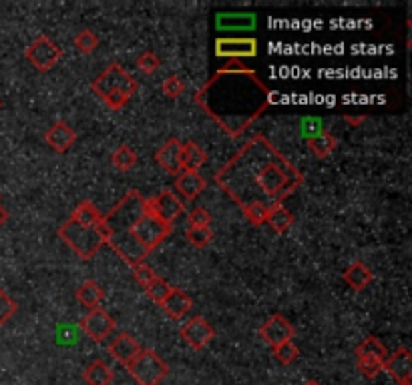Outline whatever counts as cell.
Listing matches in <instances>:
<instances>
[{
	"label": "cell",
	"instance_id": "5bb4252c",
	"mask_svg": "<svg viewBox=\"0 0 412 385\" xmlns=\"http://www.w3.org/2000/svg\"><path fill=\"white\" fill-rule=\"evenodd\" d=\"M45 141L56 153H67L68 149L75 144V141H77V132L73 131L67 122L58 121L46 131Z\"/></svg>",
	"mask_w": 412,
	"mask_h": 385
},
{
	"label": "cell",
	"instance_id": "7bdbcfd3",
	"mask_svg": "<svg viewBox=\"0 0 412 385\" xmlns=\"http://www.w3.org/2000/svg\"><path fill=\"white\" fill-rule=\"evenodd\" d=\"M0 109H2V100H0Z\"/></svg>",
	"mask_w": 412,
	"mask_h": 385
},
{
	"label": "cell",
	"instance_id": "83f0119b",
	"mask_svg": "<svg viewBox=\"0 0 412 385\" xmlns=\"http://www.w3.org/2000/svg\"><path fill=\"white\" fill-rule=\"evenodd\" d=\"M111 163L117 167L119 171H129V169H133L135 163H137V154H135V151L129 144H121V147H117L115 153L111 154Z\"/></svg>",
	"mask_w": 412,
	"mask_h": 385
},
{
	"label": "cell",
	"instance_id": "1f68e13d",
	"mask_svg": "<svg viewBox=\"0 0 412 385\" xmlns=\"http://www.w3.org/2000/svg\"><path fill=\"white\" fill-rule=\"evenodd\" d=\"M274 355H276V359H278L279 364L290 365L298 359L300 349H298V345H296L294 342H288V343H282L279 347H276V349H274Z\"/></svg>",
	"mask_w": 412,
	"mask_h": 385
},
{
	"label": "cell",
	"instance_id": "603a6c76",
	"mask_svg": "<svg viewBox=\"0 0 412 385\" xmlns=\"http://www.w3.org/2000/svg\"><path fill=\"white\" fill-rule=\"evenodd\" d=\"M344 281L354 291H362L372 281V271L364 263H352L344 271Z\"/></svg>",
	"mask_w": 412,
	"mask_h": 385
},
{
	"label": "cell",
	"instance_id": "4316f807",
	"mask_svg": "<svg viewBox=\"0 0 412 385\" xmlns=\"http://www.w3.org/2000/svg\"><path fill=\"white\" fill-rule=\"evenodd\" d=\"M308 143H310V149L316 157H328L336 149V139L328 131H322L320 135H314V137H308Z\"/></svg>",
	"mask_w": 412,
	"mask_h": 385
},
{
	"label": "cell",
	"instance_id": "9c48e42d",
	"mask_svg": "<svg viewBox=\"0 0 412 385\" xmlns=\"http://www.w3.org/2000/svg\"><path fill=\"white\" fill-rule=\"evenodd\" d=\"M259 337L264 339V342L269 345V347H279L282 343H288L292 342V337H294V325H292L290 321L286 320L284 315H272V317H267L264 323H262V327H259Z\"/></svg>",
	"mask_w": 412,
	"mask_h": 385
},
{
	"label": "cell",
	"instance_id": "8992f818",
	"mask_svg": "<svg viewBox=\"0 0 412 385\" xmlns=\"http://www.w3.org/2000/svg\"><path fill=\"white\" fill-rule=\"evenodd\" d=\"M127 371L139 385H159L168 377L169 367L155 352L141 349V353L127 365Z\"/></svg>",
	"mask_w": 412,
	"mask_h": 385
},
{
	"label": "cell",
	"instance_id": "3957f363",
	"mask_svg": "<svg viewBox=\"0 0 412 385\" xmlns=\"http://www.w3.org/2000/svg\"><path fill=\"white\" fill-rule=\"evenodd\" d=\"M101 233L123 261L131 265L143 263L147 255L171 233V227L159 221L149 207V201L137 191H129L113 207L103 221Z\"/></svg>",
	"mask_w": 412,
	"mask_h": 385
},
{
	"label": "cell",
	"instance_id": "836d02e7",
	"mask_svg": "<svg viewBox=\"0 0 412 385\" xmlns=\"http://www.w3.org/2000/svg\"><path fill=\"white\" fill-rule=\"evenodd\" d=\"M16 313V301L4 293V289H0V327L11 320L12 315Z\"/></svg>",
	"mask_w": 412,
	"mask_h": 385
},
{
	"label": "cell",
	"instance_id": "f1b7e54d",
	"mask_svg": "<svg viewBox=\"0 0 412 385\" xmlns=\"http://www.w3.org/2000/svg\"><path fill=\"white\" fill-rule=\"evenodd\" d=\"M143 289H145V293L149 295V299H151V301H155L157 305H161V303H163V299L169 295L171 285H169L165 279H161V277L155 275L153 279H151V281H149V283H147L145 287H143Z\"/></svg>",
	"mask_w": 412,
	"mask_h": 385
},
{
	"label": "cell",
	"instance_id": "ab89813d",
	"mask_svg": "<svg viewBox=\"0 0 412 385\" xmlns=\"http://www.w3.org/2000/svg\"><path fill=\"white\" fill-rule=\"evenodd\" d=\"M220 70H222V73H245V70H249V66H245L242 60H230V63L222 66Z\"/></svg>",
	"mask_w": 412,
	"mask_h": 385
},
{
	"label": "cell",
	"instance_id": "e575fe53",
	"mask_svg": "<svg viewBox=\"0 0 412 385\" xmlns=\"http://www.w3.org/2000/svg\"><path fill=\"white\" fill-rule=\"evenodd\" d=\"M382 367H384V364L378 362V359H368V357H360L358 359V369L368 379H374L382 371Z\"/></svg>",
	"mask_w": 412,
	"mask_h": 385
},
{
	"label": "cell",
	"instance_id": "ee69618b",
	"mask_svg": "<svg viewBox=\"0 0 412 385\" xmlns=\"http://www.w3.org/2000/svg\"><path fill=\"white\" fill-rule=\"evenodd\" d=\"M401 385H412V384H401Z\"/></svg>",
	"mask_w": 412,
	"mask_h": 385
},
{
	"label": "cell",
	"instance_id": "ffe728a7",
	"mask_svg": "<svg viewBox=\"0 0 412 385\" xmlns=\"http://www.w3.org/2000/svg\"><path fill=\"white\" fill-rule=\"evenodd\" d=\"M205 161H207V154L200 144L193 143V141L181 143V171L197 173L201 167L205 165Z\"/></svg>",
	"mask_w": 412,
	"mask_h": 385
},
{
	"label": "cell",
	"instance_id": "277c9868",
	"mask_svg": "<svg viewBox=\"0 0 412 385\" xmlns=\"http://www.w3.org/2000/svg\"><path fill=\"white\" fill-rule=\"evenodd\" d=\"M103 221V219H101ZM58 237L67 243L68 247L81 257L91 259L105 245V237L101 233V227H81L78 223L68 219L65 225L58 227Z\"/></svg>",
	"mask_w": 412,
	"mask_h": 385
},
{
	"label": "cell",
	"instance_id": "d6986e66",
	"mask_svg": "<svg viewBox=\"0 0 412 385\" xmlns=\"http://www.w3.org/2000/svg\"><path fill=\"white\" fill-rule=\"evenodd\" d=\"M257 24L256 14L237 12V14H217L215 26L220 31H254Z\"/></svg>",
	"mask_w": 412,
	"mask_h": 385
},
{
	"label": "cell",
	"instance_id": "74e56055",
	"mask_svg": "<svg viewBox=\"0 0 412 385\" xmlns=\"http://www.w3.org/2000/svg\"><path fill=\"white\" fill-rule=\"evenodd\" d=\"M210 221H212V215L203 207H195L190 213V227H210Z\"/></svg>",
	"mask_w": 412,
	"mask_h": 385
},
{
	"label": "cell",
	"instance_id": "d6a6232c",
	"mask_svg": "<svg viewBox=\"0 0 412 385\" xmlns=\"http://www.w3.org/2000/svg\"><path fill=\"white\" fill-rule=\"evenodd\" d=\"M267 209L269 207L264 205V203H252V205H245L244 207V215L252 225H264L267 217Z\"/></svg>",
	"mask_w": 412,
	"mask_h": 385
},
{
	"label": "cell",
	"instance_id": "7a4b0ae2",
	"mask_svg": "<svg viewBox=\"0 0 412 385\" xmlns=\"http://www.w3.org/2000/svg\"><path fill=\"white\" fill-rule=\"evenodd\" d=\"M272 90L249 68L245 73H222L195 93V100L230 135L242 132L272 105Z\"/></svg>",
	"mask_w": 412,
	"mask_h": 385
},
{
	"label": "cell",
	"instance_id": "cb8c5ba5",
	"mask_svg": "<svg viewBox=\"0 0 412 385\" xmlns=\"http://www.w3.org/2000/svg\"><path fill=\"white\" fill-rule=\"evenodd\" d=\"M266 223L274 229V231L284 233L290 229V225L294 223V217H292L290 211L279 203V205H272V207L267 209Z\"/></svg>",
	"mask_w": 412,
	"mask_h": 385
},
{
	"label": "cell",
	"instance_id": "4fadbf2b",
	"mask_svg": "<svg viewBox=\"0 0 412 385\" xmlns=\"http://www.w3.org/2000/svg\"><path fill=\"white\" fill-rule=\"evenodd\" d=\"M390 374V377H394L398 384H411L412 379V355L406 347H402L398 352H394L392 355L386 357L384 367Z\"/></svg>",
	"mask_w": 412,
	"mask_h": 385
},
{
	"label": "cell",
	"instance_id": "7402d4cb",
	"mask_svg": "<svg viewBox=\"0 0 412 385\" xmlns=\"http://www.w3.org/2000/svg\"><path fill=\"white\" fill-rule=\"evenodd\" d=\"M101 213L99 209L91 203V201H81L75 211H73V215H71V221H75L78 223L81 227H99L101 225Z\"/></svg>",
	"mask_w": 412,
	"mask_h": 385
},
{
	"label": "cell",
	"instance_id": "30bf717a",
	"mask_svg": "<svg viewBox=\"0 0 412 385\" xmlns=\"http://www.w3.org/2000/svg\"><path fill=\"white\" fill-rule=\"evenodd\" d=\"M181 337H183V342L191 345L193 349H203L205 345H210L213 342V337H215V331L210 325V321H205L203 317H193L183 327H181Z\"/></svg>",
	"mask_w": 412,
	"mask_h": 385
},
{
	"label": "cell",
	"instance_id": "44dd1931",
	"mask_svg": "<svg viewBox=\"0 0 412 385\" xmlns=\"http://www.w3.org/2000/svg\"><path fill=\"white\" fill-rule=\"evenodd\" d=\"M113 377H115V374H113L111 365L107 362H101V359L93 362L83 371V379L87 385H111Z\"/></svg>",
	"mask_w": 412,
	"mask_h": 385
},
{
	"label": "cell",
	"instance_id": "484cf974",
	"mask_svg": "<svg viewBox=\"0 0 412 385\" xmlns=\"http://www.w3.org/2000/svg\"><path fill=\"white\" fill-rule=\"evenodd\" d=\"M356 355L358 359H360V357H368V359H378V362L384 364L386 357H388V352H386V347H384L376 337H366V339L356 347Z\"/></svg>",
	"mask_w": 412,
	"mask_h": 385
},
{
	"label": "cell",
	"instance_id": "5b68a950",
	"mask_svg": "<svg viewBox=\"0 0 412 385\" xmlns=\"http://www.w3.org/2000/svg\"><path fill=\"white\" fill-rule=\"evenodd\" d=\"M91 88H93L95 95H99L101 99H105L107 95H115V93L125 95V97L131 99L137 93L139 85H137V80L127 70H123L121 66L111 65L107 66L99 77L91 83Z\"/></svg>",
	"mask_w": 412,
	"mask_h": 385
},
{
	"label": "cell",
	"instance_id": "9a60e30c",
	"mask_svg": "<svg viewBox=\"0 0 412 385\" xmlns=\"http://www.w3.org/2000/svg\"><path fill=\"white\" fill-rule=\"evenodd\" d=\"M109 353L113 355V359H117L119 364H123L127 367V365L131 364L135 357L141 353V345L135 342L129 333H121V335H117V337L111 342V345H109Z\"/></svg>",
	"mask_w": 412,
	"mask_h": 385
},
{
	"label": "cell",
	"instance_id": "8d00e7d4",
	"mask_svg": "<svg viewBox=\"0 0 412 385\" xmlns=\"http://www.w3.org/2000/svg\"><path fill=\"white\" fill-rule=\"evenodd\" d=\"M161 90H163V95L169 97V99H177L179 95L183 93V83H181V78L179 77H169L163 80Z\"/></svg>",
	"mask_w": 412,
	"mask_h": 385
},
{
	"label": "cell",
	"instance_id": "b9f144b4",
	"mask_svg": "<svg viewBox=\"0 0 412 385\" xmlns=\"http://www.w3.org/2000/svg\"><path fill=\"white\" fill-rule=\"evenodd\" d=\"M306 385H320V384H316V381H310V384H306Z\"/></svg>",
	"mask_w": 412,
	"mask_h": 385
},
{
	"label": "cell",
	"instance_id": "d4e9b609",
	"mask_svg": "<svg viewBox=\"0 0 412 385\" xmlns=\"http://www.w3.org/2000/svg\"><path fill=\"white\" fill-rule=\"evenodd\" d=\"M77 299L83 307L97 309L99 307L101 299H103V289H101L95 281H85L83 285L77 289Z\"/></svg>",
	"mask_w": 412,
	"mask_h": 385
},
{
	"label": "cell",
	"instance_id": "ac0fdd59",
	"mask_svg": "<svg viewBox=\"0 0 412 385\" xmlns=\"http://www.w3.org/2000/svg\"><path fill=\"white\" fill-rule=\"evenodd\" d=\"M193 305V301L191 297L185 293V291H181L177 287H171V291H169V295L163 299V303H161V307L165 309V313L171 315L173 320H181V317H185L187 315V311Z\"/></svg>",
	"mask_w": 412,
	"mask_h": 385
},
{
	"label": "cell",
	"instance_id": "60d3db41",
	"mask_svg": "<svg viewBox=\"0 0 412 385\" xmlns=\"http://www.w3.org/2000/svg\"><path fill=\"white\" fill-rule=\"evenodd\" d=\"M6 221H9V211H6L4 207H2V205H0V227H2V225H4Z\"/></svg>",
	"mask_w": 412,
	"mask_h": 385
},
{
	"label": "cell",
	"instance_id": "6da1fadb",
	"mask_svg": "<svg viewBox=\"0 0 412 385\" xmlns=\"http://www.w3.org/2000/svg\"><path fill=\"white\" fill-rule=\"evenodd\" d=\"M304 176L266 137H254L223 165L215 183L244 209L252 203L279 205L300 187Z\"/></svg>",
	"mask_w": 412,
	"mask_h": 385
},
{
	"label": "cell",
	"instance_id": "d590c367",
	"mask_svg": "<svg viewBox=\"0 0 412 385\" xmlns=\"http://www.w3.org/2000/svg\"><path fill=\"white\" fill-rule=\"evenodd\" d=\"M159 65H161L159 56H157L155 53H151V51H147V53H143V55L137 58V66H139L143 73H147V75H153L157 68H159Z\"/></svg>",
	"mask_w": 412,
	"mask_h": 385
},
{
	"label": "cell",
	"instance_id": "7c38bea8",
	"mask_svg": "<svg viewBox=\"0 0 412 385\" xmlns=\"http://www.w3.org/2000/svg\"><path fill=\"white\" fill-rule=\"evenodd\" d=\"M215 55L230 58V60H240L244 56H256L257 41L256 38H217Z\"/></svg>",
	"mask_w": 412,
	"mask_h": 385
},
{
	"label": "cell",
	"instance_id": "ba28073f",
	"mask_svg": "<svg viewBox=\"0 0 412 385\" xmlns=\"http://www.w3.org/2000/svg\"><path fill=\"white\" fill-rule=\"evenodd\" d=\"M81 329L85 331V335L91 337L93 342L101 343L107 337H111V333L115 331V320L101 307L91 309L81 321Z\"/></svg>",
	"mask_w": 412,
	"mask_h": 385
},
{
	"label": "cell",
	"instance_id": "8fae6325",
	"mask_svg": "<svg viewBox=\"0 0 412 385\" xmlns=\"http://www.w3.org/2000/svg\"><path fill=\"white\" fill-rule=\"evenodd\" d=\"M149 207H151V211H153V215H155L157 219L163 221L165 225L171 227V223L183 213V201H181L175 193L163 191L161 195H157L155 199L149 201Z\"/></svg>",
	"mask_w": 412,
	"mask_h": 385
},
{
	"label": "cell",
	"instance_id": "2e32d148",
	"mask_svg": "<svg viewBox=\"0 0 412 385\" xmlns=\"http://www.w3.org/2000/svg\"><path fill=\"white\" fill-rule=\"evenodd\" d=\"M155 161L163 167L171 175L181 173V141L171 137L168 143L163 144L155 153Z\"/></svg>",
	"mask_w": 412,
	"mask_h": 385
},
{
	"label": "cell",
	"instance_id": "4dcf8cb0",
	"mask_svg": "<svg viewBox=\"0 0 412 385\" xmlns=\"http://www.w3.org/2000/svg\"><path fill=\"white\" fill-rule=\"evenodd\" d=\"M185 237H187V241H190L193 247H205V245L212 243L213 233L210 227H190V229L185 231Z\"/></svg>",
	"mask_w": 412,
	"mask_h": 385
},
{
	"label": "cell",
	"instance_id": "e0dca14e",
	"mask_svg": "<svg viewBox=\"0 0 412 385\" xmlns=\"http://www.w3.org/2000/svg\"><path fill=\"white\" fill-rule=\"evenodd\" d=\"M175 189L181 193V197L185 201H193L203 193L205 189V179L200 173H191V171H181L175 179Z\"/></svg>",
	"mask_w": 412,
	"mask_h": 385
},
{
	"label": "cell",
	"instance_id": "f546056e",
	"mask_svg": "<svg viewBox=\"0 0 412 385\" xmlns=\"http://www.w3.org/2000/svg\"><path fill=\"white\" fill-rule=\"evenodd\" d=\"M75 46H77L83 55H89V53H93V51L99 46V36L93 33V31L85 28V31H81V33L75 36Z\"/></svg>",
	"mask_w": 412,
	"mask_h": 385
},
{
	"label": "cell",
	"instance_id": "52a82bcc",
	"mask_svg": "<svg viewBox=\"0 0 412 385\" xmlns=\"http://www.w3.org/2000/svg\"><path fill=\"white\" fill-rule=\"evenodd\" d=\"M24 56H26V60H29L36 70L46 73V70H51V68L61 60L63 51H61V46L53 43L48 36L41 34V36H36L33 43L29 44V48L24 51Z\"/></svg>",
	"mask_w": 412,
	"mask_h": 385
},
{
	"label": "cell",
	"instance_id": "f35d334b",
	"mask_svg": "<svg viewBox=\"0 0 412 385\" xmlns=\"http://www.w3.org/2000/svg\"><path fill=\"white\" fill-rule=\"evenodd\" d=\"M131 271H133V277L137 279V283L141 287H145L153 277H155V273L147 267V265H143V263H139V265H133L131 267Z\"/></svg>",
	"mask_w": 412,
	"mask_h": 385
}]
</instances>
